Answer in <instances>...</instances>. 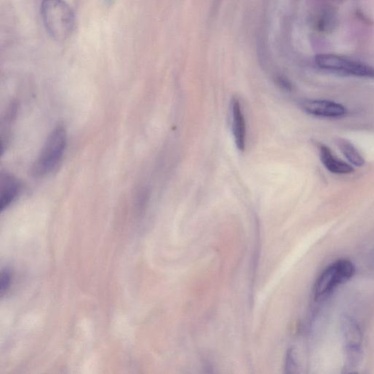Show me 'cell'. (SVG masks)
Wrapping results in <instances>:
<instances>
[{"mask_svg":"<svg viewBox=\"0 0 374 374\" xmlns=\"http://www.w3.org/2000/svg\"><path fill=\"white\" fill-rule=\"evenodd\" d=\"M316 63L320 68L360 77H374V68L363 63L334 55H320Z\"/></svg>","mask_w":374,"mask_h":374,"instance_id":"5b68a950","label":"cell"},{"mask_svg":"<svg viewBox=\"0 0 374 374\" xmlns=\"http://www.w3.org/2000/svg\"><path fill=\"white\" fill-rule=\"evenodd\" d=\"M369 262L372 268L374 269V249L370 255Z\"/></svg>","mask_w":374,"mask_h":374,"instance_id":"7c38bea8","label":"cell"},{"mask_svg":"<svg viewBox=\"0 0 374 374\" xmlns=\"http://www.w3.org/2000/svg\"><path fill=\"white\" fill-rule=\"evenodd\" d=\"M355 272V266L349 260H341L329 265L316 281L315 299L319 301L327 297L338 286L350 280Z\"/></svg>","mask_w":374,"mask_h":374,"instance_id":"3957f363","label":"cell"},{"mask_svg":"<svg viewBox=\"0 0 374 374\" xmlns=\"http://www.w3.org/2000/svg\"><path fill=\"white\" fill-rule=\"evenodd\" d=\"M11 283L10 274L7 272H3L1 277V292L4 293L8 289Z\"/></svg>","mask_w":374,"mask_h":374,"instance_id":"8fae6325","label":"cell"},{"mask_svg":"<svg viewBox=\"0 0 374 374\" xmlns=\"http://www.w3.org/2000/svg\"><path fill=\"white\" fill-rule=\"evenodd\" d=\"M301 105L306 113L313 116L338 118L346 114L344 107L333 101L306 100L302 102Z\"/></svg>","mask_w":374,"mask_h":374,"instance_id":"8992f818","label":"cell"},{"mask_svg":"<svg viewBox=\"0 0 374 374\" xmlns=\"http://www.w3.org/2000/svg\"><path fill=\"white\" fill-rule=\"evenodd\" d=\"M233 131L236 146L245 151L246 144V123L245 116L237 100L232 101Z\"/></svg>","mask_w":374,"mask_h":374,"instance_id":"ba28073f","label":"cell"},{"mask_svg":"<svg viewBox=\"0 0 374 374\" xmlns=\"http://www.w3.org/2000/svg\"><path fill=\"white\" fill-rule=\"evenodd\" d=\"M21 192V183L14 176L6 173L0 178V208L4 210L17 198Z\"/></svg>","mask_w":374,"mask_h":374,"instance_id":"52a82bcc","label":"cell"},{"mask_svg":"<svg viewBox=\"0 0 374 374\" xmlns=\"http://www.w3.org/2000/svg\"><path fill=\"white\" fill-rule=\"evenodd\" d=\"M319 151L322 163L330 172L336 174H349L354 172V169L351 165L335 156L328 147L321 145Z\"/></svg>","mask_w":374,"mask_h":374,"instance_id":"9c48e42d","label":"cell"},{"mask_svg":"<svg viewBox=\"0 0 374 374\" xmlns=\"http://www.w3.org/2000/svg\"><path fill=\"white\" fill-rule=\"evenodd\" d=\"M41 13L45 28L53 39L64 41L72 35L75 17L64 0H43Z\"/></svg>","mask_w":374,"mask_h":374,"instance_id":"6da1fadb","label":"cell"},{"mask_svg":"<svg viewBox=\"0 0 374 374\" xmlns=\"http://www.w3.org/2000/svg\"><path fill=\"white\" fill-rule=\"evenodd\" d=\"M67 147V132L64 127L53 129L42 148L33 168L35 176L42 177L55 171L63 158Z\"/></svg>","mask_w":374,"mask_h":374,"instance_id":"7a4b0ae2","label":"cell"},{"mask_svg":"<svg viewBox=\"0 0 374 374\" xmlns=\"http://www.w3.org/2000/svg\"><path fill=\"white\" fill-rule=\"evenodd\" d=\"M341 329L344 346L346 372L356 369L363 356V334L356 320L343 315L341 319Z\"/></svg>","mask_w":374,"mask_h":374,"instance_id":"277c9868","label":"cell"},{"mask_svg":"<svg viewBox=\"0 0 374 374\" xmlns=\"http://www.w3.org/2000/svg\"><path fill=\"white\" fill-rule=\"evenodd\" d=\"M337 144L343 154L353 165L361 167L365 164L364 158L351 143L340 139L338 140Z\"/></svg>","mask_w":374,"mask_h":374,"instance_id":"30bf717a","label":"cell"}]
</instances>
